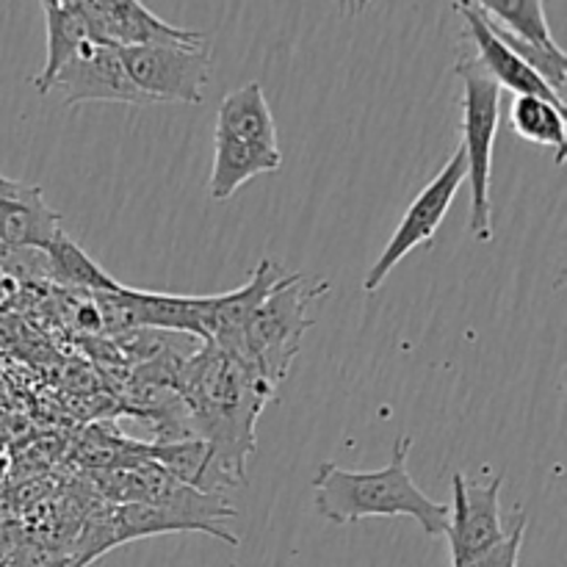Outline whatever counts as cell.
Instances as JSON below:
<instances>
[{
  "mask_svg": "<svg viewBox=\"0 0 567 567\" xmlns=\"http://www.w3.org/2000/svg\"><path fill=\"white\" fill-rule=\"evenodd\" d=\"M164 385L186 410L188 435L208 443L238 487L247 485L255 426L277 388L214 341H199V349L188 358H172Z\"/></svg>",
  "mask_w": 567,
  "mask_h": 567,
  "instance_id": "6da1fadb",
  "label": "cell"
},
{
  "mask_svg": "<svg viewBox=\"0 0 567 567\" xmlns=\"http://www.w3.org/2000/svg\"><path fill=\"white\" fill-rule=\"evenodd\" d=\"M410 449L413 437H399L391 460L380 471H347L336 463H321L310 485L316 513L336 526L363 518H413L426 537H443L449 504L435 502L415 485L408 471Z\"/></svg>",
  "mask_w": 567,
  "mask_h": 567,
  "instance_id": "7a4b0ae2",
  "label": "cell"
},
{
  "mask_svg": "<svg viewBox=\"0 0 567 567\" xmlns=\"http://www.w3.org/2000/svg\"><path fill=\"white\" fill-rule=\"evenodd\" d=\"M327 291H330V280L308 282L302 271H288L286 280L255 310L241 336L230 347L221 349H227L260 380L277 388L291 371L302 349L305 332L316 324L310 305Z\"/></svg>",
  "mask_w": 567,
  "mask_h": 567,
  "instance_id": "3957f363",
  "label": "cell"
},
{
  "mask_svg": "<svg viewBox=\"0 0 567 567\" xmlns=\"http://www.w3.org/2000/svg\"><path fill=\"white\" fill-rule=\"evenodd\" d=\"M454 75L463 81V147L471 186L468 230L480 244L493 241V208H491V177H493V147H496L498 120H502V89L482 70L468 44H463L454 64Z\"/></svg>",
  "mask_w": 567,
  "mask_h": 567,
  "instance_id": "277c9868",
  "label": "cell"
},
{
  "mask_svg": "<svg viewBox=\"0 0 567 567\" xmlns=\"http://www.w3.org/2000/svg\"><path fill=\"white\" fill-rule=\"evenodd\" d=\"M238 509L225 496H210L194 487H181L161 504H122L109 515L111 540L131 543L138 537L177 535V532H203L227 546H238V537L221 526V520L236 518Z\"/></svg>",
  "mask_w": 567,
  "mask_h": 567,
  "instance_id": "5b68a950",
  "label": "cell"
},
{
  "mask_svg": "<svg viewBox=\"0 0 567 567\" xmlns=\"http://www.w3.org/2000/svg\"><path fill=\"white\" fill-rule=\"evenodd\" d=\"M465 175H468V164H465L463 147H457L452 153V158L446 161V166H443V169L421 188L419 197L408 205L404 216L399 219L396 230H393L391 241L385 244L380 258L374 260V266H371L369 275H365L363 293L380 291L382 282L388 280V275H391L413 249L432 241V236L441 230L454 197H457L460 188H463Z\"/></svg>",
  "mask_w": 567,
  "mask_h": 567,
  "instance_id": "8992f818",
  "label": "cell"
},
{
  "mask_svg": "<svg viewBox=\"0 0 567 567\" xmlns=\"http://www.w3.org/2000/svg\"><path fill=\"white\" fill-rule=\"evenodd\" d=\"M122 64L133 86L150 103H192L205 100V83L210 81L208 44H153V48L120 50Z\"/></svg>",
  "mask_w": 567,
  "mask_h": 567,
  "instance_id": "52a82bcc",
  "label": "cell"
},
{
  "mask_svg": "<svg viewBox=\"0 0 567 567\" xmlns=\"http://www.w3.org/2000/svg\"><path fill=\"white\" fill-rule=\"evenodd\" d=\"M502 474H491L487 482L468 480L463 471L452 474L454 502L443 532L452 548V567L471 565L507 537L502 524Z\"/></svg>",
  "mask_w": 567,
  "mask_h": 567,
  "instance_id": "ba28073f",
  "label": "cell"
},
{
  "mask_svg": "<svg viewBox=\"0 0 567 567\" xmlns=\"http://www.w3.org/2000/svg\"><path fill=\"white\" fill-rule=\"evenodd\" d=\"M50 92L64 94L66 109L81 103L150 105V100L133 86L120 50L100 42H89L75 59L66 61L55 72Z\"/></svg>",
  "mask_w": 567,
  "mask_h": 567,
  "instance_id": "9c48e42d",
  "label": "cell"
},
{
  "mask_svg": "<svg viewBox=\"0 0 567 567\" xmlns=\"http://www.w3.org/2000/svg\"><path fill=\"white\" fill-rule=\"evenodd\" d=\"M92 33L100 44L125 48H153V44H205V33L177 28L161 20L138 0H83Z\"/></svg>",
  "mask_w": 567,
  "mask_h": 567,
  "instance_id": "30bf717a",
  "label": "cell"
},
{
  "mask_svg": "<svg viewBox=\"0 0 567 567\" xmlns=\"http://www.w3.org/2000/svg\"><path fill=\"white\" fill-rule=\"evenodd\" d=\"M454 11L463 17L465 28H463V44H468L471 53L476 55V61L482 64V70L498 83V89H507L513 92L515 97L520 94H529V97H543L551 100V103L565 105V100L559 94H554L548 89V83L543 81L540 75L529 70L502 39L493 33V28L487 25V20L482 17V11L476 9V3L471 0H460L454 3Z\"/></svg>",
  "mask_w": 567,
  "mask_h": 567,
  "instance_id": "8fae6325",
  "label": "cell"
},
{
  "mask_svg": "<svg viewBox=\"0 0 567 567\" xmlns=\"http://www.w3.org/2000/svg\"><path fill=\"white\" fill-rule=\"evenodd\" d=\"M288 271L271 258H264L252 269L249 280L236 291L208 297V319H205V341H214L219 347H230L247 321L252 319L255 310L264 305V299L280 286Z\"/></svg>",
  "mask_w": 567,
  "mask_h": 567,
  "instance_id": "7c38bea8",
  "label": "cell"
},
{
  "mask_svg": "<svg viewBox=\"0 0 567 567\" xmlns=\"http://www.w3.org/2000/svg\"><path fill=\"white\" fill-rule=\"evenodd\" d=\"M144 457L158 463L169 476H175L183 485L194 487L210 496H225L227 491L238 487L225 468L219 465L216 454L210 452L208 443L197 437H183V441H158L144 446Z\"/></svg>",
  "mask_w": 567,
  "mask_h": 567,
  "instance_id": "4fadbf2b",
  "label": "cell"
},
{
  "mask_svg": "<svg viewBox=\"0 0 567 567\" xmlns=\"http://www.w3.org/2000/svg\"><path fill=\"white\" fill-rule=\"evenodd\" d=\"M39 6H42L44 25H48V55H44L42 72L33 78V86L39 94H50L55 72L97 39H94L86 11H83V0H44Z\"/></svg>",
  "mask_w": 567,
  "mask_h": 567,
  "instance_id": "5bb4252c",
  "label": "cell"
},
{
  "mask_svg": "<svg viewBox=\"0 0 567 567\" xmlns=\"http://www.w3.org/2000/svg\"><path fill=\"white\" fill-rule=\"evenodd\" d=\"M280 166V150L238 142V138L230 136H214V169H210L208 192L216 203H225L244 183H249L258 175H271Z\"/></svg>",
  "mask_w": 567,
  "mask_h": 567,
  "instance_id": "9a60e30c",
  "label": "cell"
},
{
  "mask_svg": "<svg viewBox=\"0 0 567 567\" xmlns=\"http://www.w3.org/2000/svg\"><path fill=\"white\" fill-rule=\"evenodd\" d=\"M214 136H230L238 142L264 144V147L280 150V136H277V122L269 109L264 86L260 83H247V86L227 92L225 100L216 111Z\"/></svg>",
  "mask_w": 567,
  "mask_h": 567,
  "instance_id": "2e32d148",
  "label": "cell"
},
{
  "mask_svg": "<svg viewBox=\"0 0 567 567\" xmlns=\"http://www.w3.org/2000/svg\"><path fill=\"white\" fill-rule=\"evenodd\" d=\"M61 216L48 208L42 192L25 199L0 203V247L6 249H48L55 238Z\"/></svg>",
  "mask_w": 567,
  "mask_h": 567,
  "instance_id": "e0dca14e",
  "label": "cell"
},
{
  "mask_svg": "<svg viewBox=\"0 0 567 567\" xmlns=\"http://www.w3.org/2000/svg\"><path fill=\"white\" fill-rule=\"evenodd\" d=\"M509 127H513L524 142L554 150V164L557 166L565 164V155H567L565 105L551 103V100L520 94V97H513V105H509Z\"/></svg>",
  "mask_w": 567,
  "mask_h": 567,
  "instance_id": "ac0fdd59",
  "label": "cell"
},
{
  "mask_svg": "<svg viewBox=\"0 0 567 567\" xmlns=\"http://www.w3.org/2000/svg\"><path fill=\"white\" fill-rule=\"evenodd\" d=\"M44 258H48L50 271L59 277L61 282L72 288H83L86 293H120L122 282H116L109 271H103V266L94 264L64 230L55 233V238L50 241V247L44 249Z\"/></svg>",
  "mask_w": 567,
  "mask_h": 567,
  "instance_id": "d6986e66",
  "label": "cell"
},
{
  "mask_svg": "<svg viewBox=\"0 0 567 567\" xmlns=\"http://www.w3.org/2000/svg\"><path fill=\"white\" fill-rule=\"evenodd\" d=\"M476 9L487 17L491 22L502 25L513 37L524 39V42L537 44V48L554 50L559 48L548 28L546 9L540 0H480Z\"/></svg>",
  "mask_w": 567,
  "mask_h": 567,
  "instance_id": "ffe728a7",
  "label": "cell"
},
{
  "mask_svg": "<svg viewBox=\"0 0 567 567\" xmlns=\"http://www.w3.org/2000/svg\"><path fill=\"white\" fill-rule=\"evenodd\" d=\"M524 535H526V515H515L513 529L507 532L498 546H493L491 551L482 554L480 559H474L471 565L465 567H518V557H520V546H524Z\"/></svg>",
  "mask_w": 567,
  "mask_h": 567,
  "instance_id": "44dd1931",
  "label": "cell"
}]
</instances>
